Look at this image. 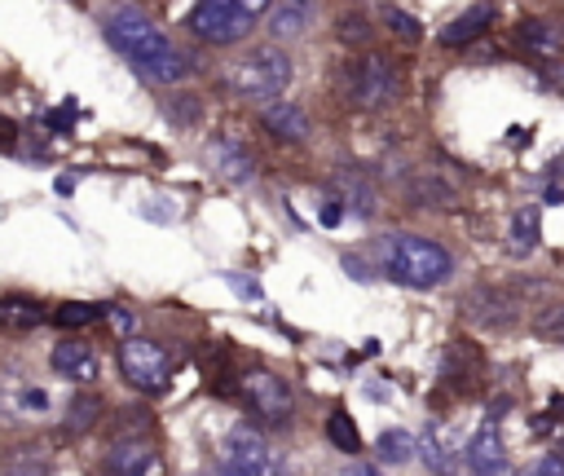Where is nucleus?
I'll return each instance as SVG.
<instances>
[{"label":"nucleus","mask_w":564,"mask_h":476,"mask_svg":"<svg viewBox=\"0 0 564 476\" xmlns=\"http://www.w3.org/2000/svg\"><path fill=\"white\" fill-rule=\"evenodd\" d=\"M101 26H106V40H110L145 79H154V84H176V79L189 75V57H185L141 9L119 4V9L106 13Z\"/></svg>","instance_id":"1"},{"label":"nucleus","mask_w":564,"mask_h":476,"mask_svg":"<svg viewBox=\"0 0 564 476\" xmlns=\"http://www.w3.org/2000/svg\"><path fill=\"white\" fill-rule=\"evenodd\" d=\"M379 256H383V273L392 282L419 286V291L441 286L454 273V256L441 242L423 238V234H388L383 247H379Z\"/></svg>","instance_id":"2"},{"label":"nucleus","mask_w":564,"mask_h":476,"mask_svg":"<svg viewBox=\"0 0 564 476\" xmlns=\"http://www.w3.org/2000/svg\"><path fill=\"white\" fill-rule=\"evenodd\" d=\"M225 84L247 101L278 97L291 84V57L278 44H260V48H251L225 66Z\"/></svg>","instance_id":"3"},{"label":"nucleus","mask_w":564,"mask_h":476,"mask_svg":"<svg viewBox=\"0 0 564 476\" xmlns=\"http://www.w3.org/2000/svg\"><path fill=\"white\" fill-rule=\"evenodd\" d=\"M264 9L269 0H198L189 9V31L207 44H238Z\"/></svg>","instance_id":"4"},{"label":"nucleus","mask_w":564,"mask_h":476,"mask_svg":"<svg viewBox=\"0 0 564 476\" xmlns=\"http://www.w3.org/2000/svg\"><path fill=\"white\" fill-rule=\"evenodd\" d=\"M172 353L159 344V339H145V335H123L119 339V375L141 388V392H163L167 379H172Z\"/></svg>","instance_id":"5"},{"label":"nucleus","mask_w":564,"mask_h":476,"mask_svg":"<svg viewBox=\"0 0 564 476\" xmlns=\"http://www.w3.org/2000/svg\"><path fill=\"white\" fill-rule=\"evenodd\" d=\"M238 397H242L247 410H251L256 419H264V423H286L291 410H295V392H291V383H286L282 375L264 370V366L238 375Z\"/></svg>","instance_id":"6"},{"label":"nucleus","mask_w":564,"mask_h":476,"mask_svg":"<svg viewBox=\"0 0 564 476\" xmlns=\"http://www.w3.org/2000/svg\"><path fill=\"white\" fill-rule=\"evenodd\" d=\"M401 93V75L388 57L379 53H366L357 57V66L348 71V97L361 106V110H379V106H392Z\"/></svg>","instance_id":"7"},{"label":"nucleus","mask_w":564,"mask_h":476,"mask_svg":"<svg viewBox=\"0 0 564 476\" xmlns=\"http://www.w3.org/2000/svg\"><path fill=\"white\" fill-rule=\"evenodd\" d=\"M220 472L225 476H278V458L269 450V441L238 423L229 436H225V450H220Z\"/></svg>","instance_id":"8"},{"label":"nucleus","mask_w":564,"mask_h":476,"mask_svg":"<svg viewBox=\"0 0 564 476\" xmlns=\"http://www.w3.org/2000/svg\"><path fill=\"white\" fill-rule=\"evenodd\" d=\"M101 467H106V476H163L167 472L163 467V454L150 441H141V436H119L106 450Z\"/></svg>","instance_id":"9"},{"label":"nucleus","mask_w":564,"mask_h":476,"mask_svg":"<svg viewBox=\"0 0 564 476\" xmlns=\"http://www.w3.org/2000/svg\"><path fill=\"white\" fill-rule=\"evenodd\" d=\"M467 467L476 472V476H498L502 467H507V445H502V432H498V419H485L480 428H476V436L467 441Z\"/></svg>","instance_id":"10"},{"label":"nucleus","mask_w":564,"mask_h":476,"mask_svg":"<svg viewBox=\"0 0 564 476\" xmlns=\"http://www.w3.org/2000/svg\"><path fill=\"white\" fill-rule=\"evenodd\" d=\"M516 44L538 62H555V57H564V26L551 18H524L516 26Z\"/></svg>","instance_id":"11"},{"label":"nucleus","mask_w":564,"mask_h":476,"mask_svg":"<svg viewBox=\"0 0 564 476\" xmlns=\"http://www.w3.org/2000/svg\"><path fill=\"white\" fill-rule=\"evenodd\" d=\"M463 309H467L471 322L494 326V331H502V326L516 322V300H511L507 291H498V286H476V291H467Z\"/></svg>","instance_id":"12"},{"label":"nucleus","mask_w":564,"mask_h":476,"mask_svg":"<svg viewBox=\"0 0 564 476\" xmlns=\"http://www.w3.org/2000/svg\"><path fill=\"white\" fill-rule=\"evenodd\" d=\"M48 366L62 379H75V383H93L97 379V353L84 339H57L53 353H48Z\"/></svg>","instance_id":"13"},{"label":"nucleus","mask_w":564,"mask_h":476,"mask_svg":"<svg viewBox=\"0 0 564 476\" xmlns=\"http://www.w3.org/2000/svg\"><path fill=\"white\" fill-rule=\"evenodd\" d=\"M454 445H458V441H454V432H449V428L427 423V428H423V441H419V454H423L427 472L449 476V472H454V463H458V450H454Z\"/></svg>","instance_id":"14"},{"label":"nucleus","mask_w":564,"mask_h":476,"mask_svg":"<svg viewBox=\"0 0 564 476\" xmlns=\"http://www.w3.org/2000/svg\"><path fill=\"white\" fill-rule=\"evenodd\" d=\"M494 22V9L489 4H471L467 13H458L449 26H441V44L445 48H463V44H476Z\"/></svg>","instance_id":"15"},{"label":"nucleus","mask_w":564,"mask_h":476,"mask_svg":"<svg viewBox=\"0 0 564 476\" xmlns=\"http://www.w3.org/2000/svg\"><path fill=\"white\" fill-rule=\"evenodd\" d=\"M264 128L282 141H304L308 137V115L295 101H269L264 106Z\"/></svg>","instance_id":"16"},{"label":"nucleus","mask_w":564,"mask_h":476,"mask_svg":"<svg viewBox=\"0 0 564 476\" xmlns=\"http://www.w3.org/2000/svg\"><path fill=\"white\" fill-rule=\"evenodd\" d=\"M44 304L31 295H0V326L4 331H35L44 322Z\"/></svg>","instance_id":"17"},{"label":"nucleus","mask_w":564,"mask_h":476,"mask_svg":"<svg viewBox=\"0 0 564 476\" xmlns=\"http://www.w3.org/2000/svg\"><path fill=\"white\" fill-rule=\"evenodd\" d=\"M405 194L414 198V207H454V198H458L454 185L441 181L436 172H419V176H410Z\"/></svg>","instance_id":"18"},{"label":"nucleus","mask_w":564,"mask_h":476,"mask_svg":"<svg viewBox=\"0 0 564 476\" xmlns=\"http://www.w3.org/2000/svg\"><path fill=\"white\" fill-rule=\"evenodd\" d=\"M110 313V304H88V300H66V304H57L48 317L62 326V331H84V326H93V322H101Z\"/></svg>","instance_id":"19"},{"label":"nucleus","mask_w":564,"mask_h":476,"mask_svg":"<svg viewBox=\"0 0 564 476\" xmlns=\"http://www.w3.org/2000/svg\"><path fill=\"white\" fill-rule=\"evenodd\" d=\"M212 163H216V172H220L225 181H234V185H242V181L256 176V159H251L247 150H238V145H216V150H212Z\"/></svg>","instance_id":"20"},{"label":"nucleus","mask_w":564,"mask_h":476,"mask_svg":"<svg viewBox=\"0 0 564 476\" xmlns=\"http://www.w3.org/2000/svg\"><path fill=\"white\" fill-rule=\"evenodd\" d=\"M0 476H48V454L35 450V445H18V450L4 454Z\"/></svg>","instance_id":"21"},{"label":"nucleus","mask_w":564,"mask_h":476,"mask_svg":"<svg viewBox=\"0 0 564 476\" xmlns=\"http://www.w3.org/2000/svg\"><path fill=\"white\" fill-rule=\"evenodd\" d=\"M375 454H379V463H410L414 454H419V441L405 432V428H388L379 441H375Z\"/></svg>","instance_id":"22"},{"label":"nucleus","mask_w":564,"mask_h":476,"mask_svg":"<svg viewBox=\"0 0 564 476\" xmlns=\"http://www.w3.org/2000/svg\"><path fill=\"white\" fill-rule=\"evenodd\" d=\"M101 410H106V401H101L97 392L70 397V405H66V432H88V428L101 419Z\"/></svg>","instance_id":"23"},{"label":"nucleus","mask_w":564,"mask_h":476,"mask_svg":"<svg viewBox=\"0 0 564 476\" xmlns=\"http://www.w3.org/2000/svg\"><path fill=\"white\" fill-rule=\"evenodd\" d=\"M304 26H308V13H304V4L300 0H291V4H282L278 13H273V40H295V35H304Z\"/></svg>","instance_id":"24"},{"label":"nucleus","mask_w":564,"mask_h":476,"mask_svg":"<svg viewBox=\"0 0 564 476\" xmlns=\"http://www.w3.org/2000/svg\"><path fill=\"white\" fill-rule=\"evenodd\" d=\"M507 238H511L516 251H533V247H538V207H520V212L511 216Z\"/></svg>","instance_id":"25"},{"label":"nucleus","mask_w":564,"mask_h":476,"mask_svg":"<svg viewBox=\"0 0 564 476\" xmlns=\"http://www.w3.org/2000/svg\"><path fill=\"white\" fill-rule=\"evenodd\" d=\"M326 436H330V445L344 450V454H357V450H361L357 423H352V414H344V410H335V414L326 419Z\"/></svg>","instance_id":"26"},{"label":"nucleus","mask_w":564,"mask_h":476,"mask_svg":"<svg viewBox=\"0 0 564 476\" xmlns=\"http://www.w3.org/2000/svg\"><path fill=\"white\" fill-rule=\"evenodd\" d=\"M339 190H344V198H348L361 216H370V212H375V190H370L357 172H339Z\"/></svg>","instance_id":"27"},{"label":"nucleus","mask_w":564,"mask_h":476,"mask_svg":"<svg viewBox=\"0 0 564 476\" xmlns=\"http://www.w3.org/2000/svg\"><path fill=\"white\" fill-rule=\"evenodd\" d=\"M383 22H388V31H392L397 40H405V44H414V40L423 35L419 18H414V13H405V9H397V4H383Z\"/></svg>","instance_id":"28"},{"label":"nucleus","mask_w":564,"mask_h":476,"mask_svg":"<svg viewBox=\"0 0 564 476\" xmlns=\"http://www.w3.org/2000/svg\"><path fill=\"white\" fill-rule=\"evenodd\" d=\"M533 331L538 335H551V339H564V304H551L533 317Z\"/></svg>","instance_id":"29"},{"label":"nucleus","mask_w":564,"mask_h":476,"mask_svg":"<svg viewBox=\"0 0 564 476\" xmlns=\"http://www.w3.org/2000/svg\"><path fill=\"white\" fill-rule=\"evenodd\" d=\"M339 40H344V44H366V40H370L366 18H361V13H344V18H339Z\"/></svg>","instance_id":"30"},{"label":"nucleus","mask_w":564,"mask_h":476,"mask_svg":"<svg viewBox=\"0 0 564 476\" xmlns=\"http://www.w3.org/2000/svg\"><path fill=\"white\" fill-rule=\"evenodd\" d=\"M524 476H564V450H555V454H546V458H538Z\"/></svg>","instance_id":"31"},{"label":"nucleus","mask_w":564,"mask_h":476,"mask_svg":"<svg viewBox=\"0 0 564 476\" xmlns=\"http://www.w3.org/2000/svg\"><path fill=\"white\" fill-rule=\"evenodd\" d=\"M225 282H229V286H234V291H238V295H251V300H256V295H260V286H256V282H251V278H247V282H242V278H238V273H225Z\"/></svg>","instance_id":"32"},{"label":"nucleus","mask_w":564,"mask_h":476,"mask_svg":"<svg viewBox=\"0 0 564 476\" xmlns=\"http://www.w3.org/2000/svg\"><path fill=\"white\" fill-rule=\"evenodd\" d=\"M70 119H75V106H66V110H48V128H70Z\"/></svg>","instance_id":"33"},{"label":"nucleus","mask_w":564,"mask_h":476,"mask_svg":"<svg viewBox=\"0 0 564 476\" xmlns=\"http://www.w3.org/2000/svg\"><path fill=\"white\" fill-rule=\"evenodd\" d=\"M344 269H348V273H352L357 282H370V278H375V273H366V264H361L357 256H344Z\"/></svg>","instance_id":"34"},{"label":"nucleus","mask_w":564,"mask_h":476,"mask_svg":"<svg viewBox=\"0 0 564 476\" xmlns=\"http://www.w3.org/2000/svg\"><path fill=\"white\" fill-rule=\"evenodd\" d=\"M18 141V123L9 115H0V145H13Z\"/></svg>","instance_id":"35"},{"label":"nucleus","mask_w":564,"mask_h":476,"mask_svg":"<svg viewBox=\"0 0 564 476\" xmlns=\"http://www.w3.org/2000/svg\"><path fill=\"white\" fill-rule=\"evenodd\" d=\"M339 216H344V207H339V198H330V203L322 207V225H339Z\"/></svg>","instance_id":"36"},{"label":"nucleus","mask_w":564,"mask_h":476,"mask_svg":"<svg viewBox=\"0 0 564 476\" xmlns=\"http://www.w3.org/2000/svg\"><path fill=\"white\" fill-rule=\"evenodd\" d=\"M344 476H383V472H379L375 463H352V467H348Z\"/></svg>","instance_id":"37"},{"label":"nucleus","mask_w":564,"mask_h":476,"mask_svg":"<svg viewBox=\"0 0 564 476\" xmlns=\"http://www.w3.org/2000/svg\"><path fill=\"white\" fill-rule=\"evenodd\" d=\"M106 317H110V322H115V326H119V331H128V322H132V317H128V313H123V309H115V304H110V313H106Z\"/></svg>","instance_id":"38"},{"label":"nucleus","mask_w":564,"mask_h":476,"mask_svg":"<svg viewBox=\"0 0 564 476\" xmlns=\"http://www.w3.org/2000/svg\"><path fill=\"white\" fill-rule=\"evenodd\" d=\"M555 167H560V172H564V159H560V163H555Z\"/></svg>","instance_id":"39"},{"label":"nucleus","mask_w":564,"mask_h":476,"mask_svg":"<svg viewBox=\"0 0 564 476\" xmlns=\"http://www.w3.org/2000/svg\"><path fill=\"white\" fill-rule=\"evenodd\" d=\"M555 405H560V410H564V401H555Z\"/></svg>","instance_id":"40"},{"label":"nucleus","mask_w":564,"mask_h":476,"mask_svg":"<svg viewBox=\"0 0 564 476\" xmlns=\"http://www.w3.org/2000/svg\"><path fill=\"white\" fill-rule=\"evenodd\" d=\"M300 4H304V0H300Z\"/></svg>","instance_id":"41"}]
</instances>
